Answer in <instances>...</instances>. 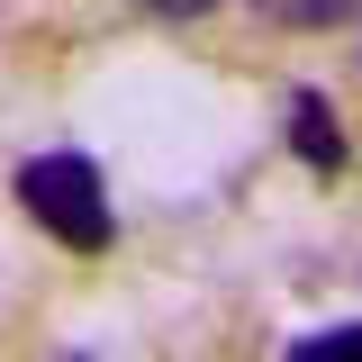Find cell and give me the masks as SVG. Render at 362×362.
Masks as SVG:
<instances>
[{
    "label": "cell",
    "instance_id": "1",
    "mask_svg": "<svg viewBox=\"0 0 362 362\" xmlns=\"http://www.w3.org/2000/svg\"><path fill=\"white\" fill-rule=\"evenodd\" d=\"M18 209L64 245V254H109V181L90 154H28L18 163Z\"/></svg>",
    "mask_w": 362,
    "mask_h": 362
},
{
    "label": "cell",
    "instance_id": "2",
    "mask_svg": "<svg viewBox=\"0 0 362 362\" xmlns=\"http://www.w3.org/2000/svg\"><path fill=\"white\" fill-rule=\"evenodd\" d=\"M290 154L308 173H344V127H335V100L326 90H290Z\"/></svg>",
    "mask_w": 362,
    "mask_h": 362
},
{
    "label": "cell",
    "instance_id": "3",
    "mask_svg": "<svg viewBox=\"0 0 362 362\" xmlns=\"http://www.w3.org/2000/svg\"><path fill=\"white\" fill-rule=\"evenodd\" d=\"M254 9H263L272 28H335L354 0H254Z\"/></svg>",
    "mask_w": 362,
    "mask_h": 362
},
{
    "label": "cell",
    "instance_id": "4",
    "mask_svg": "<svg viewBox=\"0 0 362 362\" xmlns=\"http://www.w3.org/2000/svg\"><path fill=\"white\" fill-rule=\"evenodd\" d=\"M326 354H362V317H354V326H317V335H290V362H326Z\"/></svg>",
    "mask_w": 362,
    "mask_h": 362
},
{
    "label": "cell",
    "instance_id": "5",
    "mask_svg": "<svg viewBox=\"0 0 362 362\" xmlns=\"http://www.w3.org/2000/svg\"><path fill=\"white\" fill-rule=\"evenodd\" d=\"M136 9H154V18H209L218 0H136Z\"/></svg>",
    "mask_w": 362,
    "mask_h": 362
}]
</instances>
